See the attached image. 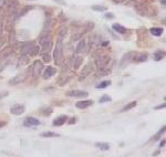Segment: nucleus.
Listing matches in <instances>:
<instances>
[{"label":"nucleus","mask_w":166,"mask_h":157,"mask_svg":"<svg viewBox=\"0 0 166 157\" xmlns=\"http://www.w3.org/2000/svg\"><path fill=\"white\" fill-rule=\"evenodd\" d=\"M165 106H166V104L165 103H163L162 105H158V106L154 107V110H162V108H165Z\"/></svg>","instance_id":"4c0bfd02"},{"label":"nucleus","mask_w":166,"mask_h":157,"mask_svg":"<svg viewBox=\"0 0 166 157\" xmlns=\"http://www.w3.org/2000/svg\"><path fill=\"white\" fill-rule=\"evenodd\" d=\"M42 69H43V64H42V62L41 61H35V63H33V65H32V75L33 77H38V76L41 74V72H42Z\"/></svg>","instance_id":"0eeeda50"},{"label":"nucleus","mask_w":166,"mask_h":157,"mask_svg":"<svg viewBox=\"0 0 166 157\" xmlns=\"http://www.w3.org/2000/svg\"><path fill=\"white\" fill-rule=\"evenodd\" d=\"M68 124H69V125H73V124H76V117H71L70 120H68Z\"/></svg>","instance_id":"f704fd0d"},{"label":"nucleus","mask_w":166,"mask_h":157,"mask_svg":"<svg viewBox=\"0 0 166 157\" xmlns=\"http://www.w3.org/2000/svg\"><path fill=\"white\" fill-rule=\"evenodd\" d=\"M110 60H111V56L107 53H101V54L95 56V64L97 65L99 69L106 68V65L109 64Z\"/></svg>","instance_id":"f03ea898"},{"label":"nucleus","mask_w":166,"mask_h":157,"mask_svg":"<svg viewBox=\"0 0 166 157\" xmlns=\"http://www.w3.org/2000/svg\"><path fill=\"white\" fill-rule=\"evenodd\" d=\"M40 113L43 116H50L52 114V108L49 106H43L40 108Z\"/></svg>","instance_id":"a211bd4d"},{"label":"nucleus","mask_w":166,"mask_h":157,"mask_svg":"<svg viewBox=\"0 0 166 157\" xmlns=\"http://www.w3.org/2000/svg\"><path fill=\"white\" fill-rule=\"evenodd\" d=\"M105 18H107V19H109V18H110V19H112V18H114V15H113V13H106Z\"/></svg>","instance_id":"79ce46f5"},{"label":"nucleus","mask_w":166,"mask_h":157,"mask_svg":"<svg viewBox=\"0 0 166 157\" xmlns=\"http://www.w3.org/2000/svg\"><path fill=\"white\" fill-rule=\"evenodd\" d=\"M57 74V70H55V68L53 66H47L45 69V71H43V74H42V77L45 79V80H48V79H50L52 76H54Z\"/></svg>","instance_id":"9d476101"},{"label":"nucleus","mask_w":166,"mask_h":157,"mask_svg":"<svg viewBox=\"0 0 166 157\" xmlns=\"http://www.w3.org/2000/svg\"><path fill=\"white\" fill-rule=\"evenodd\" d=\"M93 104V101L92 100H82V101H78L76 103V106L80 110H84V108H88L90 107L91 105Z\"/></svg>","instance_id":"f8f14e48"},{"label":"nucleus","mask_w":166,"mask_h":157,"mask_svg":"<svg viewBox=\"0 0 166 157\" xmlns=\"http://www.w3.org/2000/svg\"><path fill=\"white\" fill-rule=\"evenodd\" d=\"M136 104H137V102L136 101H133V102H131V103H129V104H126L125 106L123 107L121 110V112L123 113V112H126V111H130V110H132L133 107H135L136 106Z\"/></svg>","instance_id":"412c9836"},{"label":"nucleus","mask_w":166,"mask_h":157,"mask_svg":"<svg viewBox=\"0 0 166 157\" xmlns=\"http://www.w3.org/2000/svg\"><path fill=\"white\" fill-rule=\"evenodd\" d=\"M40 46L42 48V51L45 53H48V51L51 49L52 46V38L51 36L48 33V34H45L40 38Z\"/></svg>","instance_id":"7ed1b4c3"},{"label":"nucleus","mask_w":166,"mask_h":157,"mask_svg":"<svg viewBox=\"0 0 166 157\" xmlns=\"http://www.w3.org/2000/svg\"><path fill=\"white\" fill-rule=\"evenodd\" d=\"M41 137H59L60 135L58 134V133H54V132H43L40 134Z\"/></svg>","instance_id":"5701e85b"},{"label":"nucleus","mask_w":166,"mask_h":157,"mask_svg":"<svg viewBox=\"0 0 166 157\" xmlns=\"http://www.w3.org/2000/svg\"><path fill=\"white\" fill-rule=\"evenodd\" d=\"M25 107L22 104H15L13 106L10 107V113L13 114V115H21V114L25 113Z\"/></svg>","instance_id":"1a4fd4ad"},{"label":"nucleus","mask_w":166,"mask_h":157,"mask_svg":"<svg viewBox=\"0 0 166 157\" xmlns=\"http://www.w3.org/2000/svg\"><path fill=\"white\" fill-rule=\"evenodd\" d=\"M153 56H154L155 61H161L164 58V51H156Z\"/></svg>","instance_id":"393cba45"},{"label":"nucleus","mask_w":166,"mask_h":157,"mask_svg":"<svg viewBox=\"0 0 166 157\" xmlns=\"http://www.w3.org/2000/svg\"><path fill=\"white\" fill-rule=\"evenodd\" d=\"M111 73L110 69H106V68H102L99 70V73H97V76H103V75H107Z\"/></svg>","instance_id":"bb28decb"},{"label":"nucleus","mask_w":166,"mask_h":157,"mask_svg":"<svg viewBox=\"0 0 166 157\" xmlns=\"http://www.w3.org/2000/svg\"><path fill=\"white\" fill-rule=\"evenodd\" d=\"M165 143H166L165 139H162L161 143H160V148H162V147H164V146H165Z\"/></svg>","instance_id":"a19ab883"},{"label":"nucleus","mask_w":166,"mask_h":157,"mask_svg":"<svg viewBox=\"0 0 166 157\" xmlns=\"http://www.w3.org/2000/svg\"><path fill=\"white\" fill-rule=\"evenodd\" d=\"M50 60H51L50 56H49L48 53H45V54H43V61H45V62H50Z\"/></svg>","instance_id":"c9c22d12"},{"label":"nucleus","mask_w":166,"mask_h":157,"mask_svg":"<svg viewBox=\"0 0 166 157\" xmlns=\"http://www.w3.org/2000/svg\"><path fill=\"white\" fill-rule=\"evenodd\" d=\"M53 1H55L57 4H59V5H61V6H66V5L64 0H53Z\"/></svg>","instance_id":"e433bc0d"},{"label":"nucleus","mask_w":166,"mask_h":157,"mask_svg":"<svg viewBox=\"0 0 166 157\" xmlns=\"http://www.w3.org/2000/svg\"><path fill=\"white\" fill-rule=\"evenodd\" d=\"M68 120H69V116H68V115H60V116H58L54 121L52 122V124H53V126L60 127L62 126V125H64Z\"/></svg>","instance_id":"9b49d317"},{"label":"nucleus","mask_w":166,"mask_h":157,"mask_svg":"<svg viewBox=\"0 0 166 157\" xmlns=\"http://www.w3.org/2000/svg\"><path fill=\"white\" fill-rule=\"evenodd\" d=\"M146 59H147V54L146 53H140V54H137V56L133 58V60L136 61V62H143V61H146Z\"/></svg>","instance_id":"aec40b11"},{"label":"nucleus","mask_w":166,"mask_h":157,"mask_svg":"<svg viewBox=\"0 0 166 157\" xmlns=\"http://www.w3.org/2000/svg\"><path fill=\"white\" fill-rule=\"evenodd\" d=\"M35 46V43L33 41H27V42H23L22 46H21V53L22 54H30L31 50L33 49V46Z\"/></svg>","instance_id":"423d86ee"},{"label":"nucleus","mask_w":166,"mask_h":157,"mask_svg":"<svg viewBox=\"0 0 166 157\" xmlns=\"http://www.w3.org/2000/svg\"><path fill=\"white\" fill-rule=\"evenodd\" d=\"M92 10L97 11V12H104L106 10V8L104 6H93L92 7Z\"/></svg>","instance_id":"c756f323"},{"label":"nucleus","mask_w":166,"mask_h":157,"mask_svg":"<svg viewBox=\"0 0 166 157\" xmlns=\"http://www.w3.org/2000/svg\"><path fill=\"white\" fill-rule=\"evenodd\" d=\"M92 70H93V65H92L91 63H89V64H86V65L83 68V70H82V73H81V74H82V76L84 77V76L88 75Z\"/></svg>","instance_id":"6ab92c4d"},{"label":"nucleus","mask_w":166,"mask_h":157,"mask_svg":"<svg viewBox=\"0 0 166 157\" xmlns=\"http://www.w3.org/2000/svg\"><path fill=\"white\" fill-rule=\"evenodd\" d=\"M5 5V0H0V8Z\"/></svg>","instance_id":"c03bdc74"},{"label":"nucleus","mask_w":166,"mask_h":157,"mask_svg":"<svg viewBox=\"0 0 166 157\" xmlns=\"http://www.w3.org/2000/svg\"><path fill=\"white\" fill-rule=\"evenodd\" d=\"M94 146L96 148H100L101 151H107V149H110V144L105 142H97L94 144Z\"/></svg>","instance_id":"2eb2a0df"},{"label":"nucleus","mask_w":166,"mask_h":157,"mask_svg":"<svg viewBox=\"0 0 166 157\" xmlns=\"http://www.w3.org/2000/svg\"><path fill=\"white\" fill-rule=\"evenodd\" d=\"M17 5H18V0H8L7 1V10L15 11Z\"/></svg>","instance_id":"ddd939ff"},{"label":"nucleus","mask_w":166,"mask_h":157,"mask_svg":"<svg viewBox=\"0 0 166 157\" xmlns=\"http://www.w3.org/2000/svg\"><path fill=\"white\" fill-rule=\"evenodd\" d=\"M25 77H27V73H25V72H21L19 74H17L15 77H12L10 81L8 82V84H9V85H17V84L22 83V82L25 81Z\"/></svg>","instance_id":"39448f33"},{"label":"nucleus","mask_w":166,"mask_h":157,"mask_svg":"<svg viewBox=\"0 0 166 157\" xmlns=\"http://www.w3.org/2000/svg\"><path fill=\"white\" fill-rule=\"evenodd\" d=\"M150 31H151V33L154 37H160L163 33V29L162 28H152Z\"/></svg>","instance_id":"b1692460"},{"label":"nucleus","mask_w":166,"mask_h":157,"mask_svg":"<svg viewBox=\"0 0 166 157\" xmlns=\"http://www.w3.org/2000/svg\"><path fill=\"white\" fill-rule=\"evenodd\" d=\"M112 28H113V30L119 32V33H125L126 32V28H124L123 25H119V23H114V25H112Z\"/></svg>","instance_id":"f3484780"},{"label":"nucleus","mask_w":166,"mask_h":157,"mask_svg":"<svg viewBox=\"0 0 166 157\" xmlns=\"http://www.w3.org/2000/svg\"><path fill=\"white\" fill-rule=\"evenodd\" d=\"M39 51H40V48L38 46H33V49L31 50V52H30V56H35L38 53H39Z\"/></svg>","instance_id":"7c9ffc66"},{"label":"nucleus","mask_w":166,"mask_h":157,"mask_svg":"<svg viewBox=\"0 0 166 157\" xmlns=\"http://www.w3.org/2000/svg\"><path fill=\"white\" fill-rule=\"evenodd\" d=\"M2 33V18H1V15H0V34Z\"/></svg>","instance_id":"ea45409f"},{"label":"nucleus","mask_w":166,"mask_h":157,"mask_svg":"<svg viewBox=\"0 0 166 157\" xmlns=\"http://www.w3.org/2000/svg\"><path fill=\"white\" fill-rule=\"evenodd\" d=\"M5 43H6V37L1 33V34H0V49L2 48V46H4Z\"/></svg>","instance_id":"473e14b6"},{"label":"nucleus","mask_w":166,"mask_h":157,"mask_svg":"<svg viewBox=\"0 0 166 157\" xmlns=\"http://www.w3.org/2000/svg\"><path fill=\"white\" fill-rule=\"evenodd\" d=\"M112 101V97L110 96V95H107V94H105V95H103V96L101 97L100 100H99V103H106V102H111Z\"/></svg>","instance_id":"c85d7f7f"},{"label":"nucleus","mask_w":166,"mask_h":157,"mask_svg":"<svg viewBox=\"0 0 166 157\" xmlns=\"http://www.w3.org/2000/svg\"><path fill=\"white\" fill-rule=\"evenodd\" d=\"M62 59H63V43L61 40H59L57 42L54 50H53V60H54L57 65H60Z\"/></svg>","instance_id":"f257e3e1"},{"label":"nucleus","mask_w":166,"mask_h":157,"mask_svg":"<svg viewBox=\"0 0 166 157\" xmlns=\"http://www.w3.org/2000/svg\"><path fill=\"white\" fill-rule=\"evenodd\" d=\"M160 153H161V152H160V151H156V153H155V154H153V156H157V155H158Z\"/></svg>","instance_id":"a18cd8bd"},{"label":"nucleus","mask_w":166,"mask_h":157,"mask_svg":"<svg viewBox=\"0 0 166 157\" xmlns=\"http://www.w3.org/2000/svg\"><path fill=\"white\" fill-rule=\"evenodd\" d=\"M86 49V41L85 40H81L79 43H78V46H76V52L78 53H82V52H84Z\"/></svg>","instance_id":"dca6fc26"},{"label":"nucleus","mask_w":166,"mask_h":157,"mask_svg":"<svg viewBox=\"0 0 166 157\" xmlns=\"http://www.w3.org/2000/svg\"><path fill=\"white\" fill-rule=\"evenodd\" d=\"M111 84H112V82H111L110 80H105V81L101 82L100 84H97V85H96V89L102 90V89H105V87H107V86H110Z\"/></svg>","instance_id":"4be33fe9"},{"label":"nucleus","mask_w":166,"mask_h":157,"mask_svg":"<svg viewBox=\"0 0 166 157\" xmlns=\"http://www.w3.org/2000/svg\"><path fill=\"white\" fill-rule=\"evenodd\" d=\"M29 63V58L25 56V54H22L21 58L19 59V65H25Z\"/></svg>","instance_id":"a878e982"},{"label":"nucleus","mask_w":166,"mask_h":157,"mask_svg":"<svg viewBox=\"0 0 166 157\" xmlns=\"http://www.w3.org/2000/svg\"><path fill=\"white\" fill-rule=\"evenodd\" d=\"M8 95H9L8 91H0V99H4V97L8 96Z\"/></svg>","instance_id":"72a5a7b5"},{"label":"nucleus","mask_w":166,"mask_h":157,"mask_svg":"<svg viewBox=\"0 0 166 157\" xmlns=\"http://www.w3.org/2000/svg\"><path fill=\"white\" fill-rule=\"evenodd\" d=\"M11 42H12V43L15 42V32H13V31H12V33H10V43Z\"/></svg>","instance_id":"58836bf2"},{"label":"nucleus","mask_w":166,"mask_h":157,"mask_svg":"<svg viewBox=\"0 0 166 157\" xmlns=\"http://www.w3.org/2000/svg\"><path fill=\"white\" fill-rule=\"evenodd\" d=\"M38 125H40V121H39L38 118H35V117L28 116V117H25V121H23V126L25 127L38 126Z\"/></svg>","instance_id":"6e6552de"},{"label":"nucleus","mask_w":166,"mask_h":157,"mask_svg":"<svg viewBox=\"0 0 166 157\" xmlns=\"http://www.w3.org/2000/svg\"><path fill=\"white\" fill-rule=\"evenodd\" d=\"M6 124H7V123H6V122H2V121H0V128H1V127H4V126H6Z\"/></svg>","instance_id":"37998d69"},{"label":"nucleus","mask_w":166,"mask_h":157,"mask_svg":"<svg viewBox=\"0 0 166 157\" xmlns=\"http://www.w3.org/2000/svg\"><path fill=\"white\" fill-rule=\"evenodd\" d=\"M90 42L92 46H99L100 44V38L97 36H93L90 38Z\"/></svg>","instance_id":"cd10ccee"},{"label":"nucleus","mask_w":166,"mask_h":157,"mask_svg":"<svg viewBox=\"0 0 166 157\" xmlns=\"http://www.w3.org/2000/svg\"><path fill=\"white\" fill-rule=\"evenodd\" d=\"M29 1H31V0H29Z\"/></svg>","instance_id":"49530a36"},{"label":"nucleus","mask_w":166,"mask_h":157,"mask_svg":"<svg viewBox=\"0 0 166 157\" xmlns=\"http://www.w3.org/2000/svg\"><path fill=\"white\" fill-rule=\"evenodd\" d=\"M81 62H83V58L79 56V58L76 59V65H74V68H76V69H79V66L81 65Z\"/></svg>","instance_id":"2f4dec72"},{"label":"nucleus","mask_w":166,"mask_h":157,"mask_svg":"<svg viewBox=\"0 0 166 157\" xmlns=\"http://www.w3.org/2000/svg\"><path fill=\"white\" fill-rule=\"evenodd\" d=\"M165 130H166V126L164 125V126L162 127V128L160 130V131H158V132L156 133L155 136H153V137L151 138V139H150V142H156V141H158V139L161 138L162 134H164V133H165Z\"/></svg>","instance_id":"4468645a"},{"label":"nucleus","mask_w":166,"mask_h":157,"mask_svg":"<svg viewBox=\"0 0 166 157\" xmlns=\"http://www.w3.org/2000/svg\"><path fill=\"white\" fill-rule=\"evenodd\" d=\"M88 92L81 91V90H72V91L66 92V96L76 97V99H85L88 97Z\"/></svg>","instance_id":"20e7f679"}]
</instances>
